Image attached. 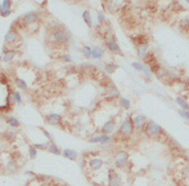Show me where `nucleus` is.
<instances>
[{
  "mask_svg": "<svg viewBox=\"0 0 189 186\" xmlns=\"http://www.w3.org/2000/svg\"><path fill=\"white\" fill-rule=\"evenodd\" d=\"M70 35L48 12H34L21 17L6 35L4 54L16 57V66L36 71L39 62H53L67 57Z\"/></svg>",
  "mask_w": 189,
  "mask_h": 186,
  "instance_id": "obj_1",
  "label": "nucleus"
},
{
  "mask_svg": "<svg viewBox=\"0 0 189 186\" xmlns=\"http://www.w3.org/2000/svg\"><path fill=\"white\" fill-rule=\"evenodd\" d=\"M30 158V142L17 126L0 119V176L22 172Z\"/></svg>",
  "mask_w": 189,
  "mask_h": 186,
  "instance_id": "obj_2",
  "label": "nucleus"
},
{
  "mask_svg": "<svg viewBox=\"0 0 189 186\" xmlns=\"http://www.w3.org/2000/svg\"><path fill=\"white\" fill-rule=\"evenodd\" d=\"M17 83L13 75L0 69V119H6L16 109Z\"/></svg>",
  "mask_w": 189,
  "mask_h": 186,
  "instance_id": "obj_3",
  "label": "nucleus"
},
{
  "mask_svg": "<svg viewBox=\"0 0 189 186\" xmlns=\"http://www.w3.org/2000/svg\"><path fill=\"white\" fill-rule=\"evenodd\" d=\"M23 186H71L62 178L49 174H34L24 182Z\"/></svg>",
  "mask_w": 189,
  "mask_h": 186,
  "instance_id": "obj_4",
  "label": "nucleus"
},
{
  "mask_svg": "<svg viewBox=\"0 0 189 186\" xmlns=\"http://www.w3.org/2000/svg\"><path fill=\"white\" fill-rule=\"evenodd\" d=\"M133 115L134 114H127L126 118L122 120V123L120 124V128L117 131V137L127 140L134 134L135 127H134V121H133Z\"/></svg>",
  "mask_w": 189,
  "mask_h": 186,
  "instance_id": "obj_5",
  "label": "nucleus"
},
{
  "mask_svg": "<svg viewBox=\"0 0 189 186\" xmlns=\"http://www.w3.org/2000/svg\"><path fill=\"white\" fill-rule=\"evenodd\" d=\"M143 132L145 136H148L151 138H161V137H166L167 136L161 126H158L157 123L151 121V120H149V123L147 124V127H145V129Z\"/></svg>",
  "mask_w": 189,
  "mask_h": 186,
  "instance_id": "obj_6",
  "label": "nucleus"
},
{
  "mask_svg": "<svg viewBox=\"0 0 189 186\" xmlns=\"http://www.w3.org/2000/svg\"><path fill=\"white\" fill-rule=\"evenodd\" d=\"M106 48L108 49L111 53H113V54H120V56H124L122 53V49L120 48V45L117 44V40L116 38L113 36V35H111L108 39H106Z\"/></svg>",
  "mask_w": 189,
  "mask_h": 186,
  "instance_id": "obj_7",
  "label": "nucleus"
},
{
  "mask_svg": "<svg viewBox=\"0 0 189 186\" xmlns=\"http://www.w3.org/2000/svg\"><path fill=\"white\" fill-rule=\"evenodd\" d=\"M107 186H122V178H121L120 173L116 171V168L111 167L108 173V184Z\"/></svg>",
  "mask_w": 189,
  "mask_h": 186,
  "instance_id": "obj_8",
  "label": "nucleus"
},
{
  "mask_svg": "<svg viewBox=\"0 0 189 186\" xmlns=\"http://www.w3.org/2000/svg\"><path fill=\"white\" fill-rule=\"evenodd\" d=\"M127 160H129V154L126 151H117L115 154V162H113L115 168H119V169L125 168L127 164Z\"/></svg>",
  "mask_w": 189,
  "mask_h": 186,
  "instance_id": "obj_9",
  "label": "nucleus"
},
{
  "mask_svg": "<svg viewBox=\"0 0 189 186\" xmlns=\"http://www.w3.org/2000/svg\"><path fill=\"white\" fill-rule=\"evenodd\" d=\"M133 121H134V127L137 131H144L147 124L149 123L148 118L143 115V114H135V115H133Z\"/></svg>",
  "mask_w": 189,
  "mask_h": 186,
  "instance_id": "obj_10",
  "label": "nucleus"
},
{
  "mask_svg": "<svg viewBox=\"0 0 189 186\" xmlns=\"http://www.w3.org/2000/svg\"><path fill=\"white\" fill-rule=\"evenodd\" d=\"M130 39L133 41V44L137 45V48L142 45H148V36L145 34H135Z\"/></svg>",
  "mask_w": 189,
  "mask_h": 186,
  "instance_id": "obj_11",
  "label": "nucleus"
},
{
  "mask_svg": "<svg viewBox=\"0 0 189 186\" xmlns=\"http://www.w3.org/2000/svg\"><path fill=\"white\" fill-rule=\"evenodd\" d=\"M137 51H138V57L140 60H145L148 57V54L151 53V51H149V48H148V45H142V46H138L137 48Z\"/></svg>",
  "mask_w": 189,
  "mask_h": 186,
  "instance_id": "obj_12",
  "label": "nucleus"
},
{
  "mask_svg": "<svg viewBox=\"0 0 189 186\" xmlns=\"http://www.w3.org/2000/svg\"><path fill=\"white\" fill-rule=\"evenodd\" d=\"M175 102L180 106V109H181V110L189 111V101H188V100H185V98L183 97V96H176Z\"/></svg>",
  "mask_w": 189,
  "mask_h": 186,
  "instance_id": "obj_13",
  "label": "nucleus"
},
{
  "mask_svg": "<svg viewBox=\"0 0 189 186\" xmlns=\"http://www.w3.org/2000/svg\"><path fill=\"white\" fill-rule=\"evenodd\" d=\"M179 27L181 28V30L187 31V33H189V16L184 17V18H181L179 21Z\"/></svg>",
  "mask_w": 189,
  "mask_h": 186,
  "instance_id": "obj_14",
  "label": "nucleus"
},
{
  "mask_svg": "<svg viewBox=\"0 0 189 186\" xmlns=\"http://www.w3.org/2000/svg\"><path fill=\"white\" fill-rule=\"evenodd\" d=\"M119 105L121 106V109H124V110H129L130 109V100L129 98H122L121 97L119 100Z\"/></svg>",
  "mask_w": 189,
  "mask_h": 186,
  "instance_id": "obj_15",
  "label": "nucleus"
},
{
  "mask_svg": "<svg viewBox=\"0 0 189 186\" xmlns=\"http://www.w3.org/2000/svg\"><path fill=\"white\" fill-rule=\"evenodd\" d=\"M117 67H119V66H117L116 63H108V65L104 66V69H106V73H107V74H112L113 71L117 69Z\"/></svg>",
  "mask_w": 189,
  "mask_h": 186,
  "instance_id": "obj_16",
  "label": "nucleus"
},
{
  "mask_svg": "<svg viewBox=\"0 0 189 186\" xmlns=\"http://www.w3.org/2000/svg\"><path fill=\"white\" fill-rule=\"evenodd\" d=\"M103 54H104V52H103V49L101 48H95L94 51H93V57L94 58H101V57H103Z\"/></svg>",
  "mask_w": 189,
  "mask_h": 186,
  "instance_id": "obj_17",
  "label": "nucleus"
},
{
  "mask_svg": "<svg viewBox=\"0 0 189 186\" xmlns=\"http://www.w3.org/2000/svg\"><path fill=\"white\" fill-rule=\"evenodd\" d=\"M131 66H133V69L138 70V71H143V69H144V63L143 62H133L131 63Z\"/></svg>",
  "mask_w": 189,
  "mask_h": 186,
  "instance_id": "obj_18",
  "label": "nucleus"
},
{
  "mask_svg": "<svg viewBox=\"0 0 189 186\" xmlns=\"http://www.w3.org/2000/svg\"><path fill=\"white\" fill-rule=\"evenodd\" d=\"M178 114H179L181 118H184L185 120L189 121V111H185V110H181V109H180L179 111H178Z\"/></svg>",
  "mask_w": 189,
  "mask_h": 186,
  "instance_id": "obj_19",
  "label": "nucleus"
},
{
  "mask_svg": "<svg viewBox=\"0 0 189 186\" xmlns=\"http://www.w3.org/2000/svg\"><path fill=\"white\" fill-rule=\"evenodd\" d=\"M84 20L86 21V23L89 25V26H91V17H90V14H89L88 10L84 13Z\"/></svg>",
  "mask_w": 189,
  "mask_h": 186,
  "instance_id": "obj_20",
  "label": "nucleus"
}]
</instances>
